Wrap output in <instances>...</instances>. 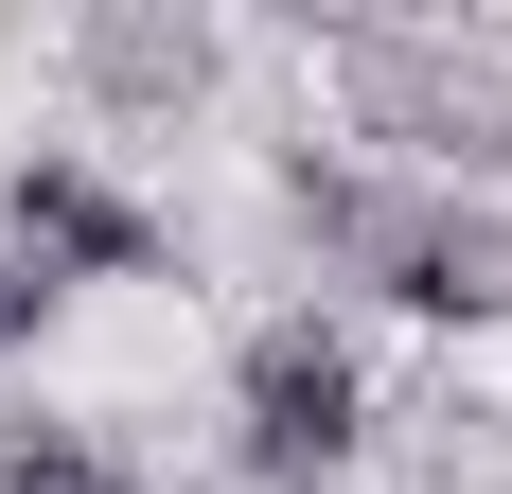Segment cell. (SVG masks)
<instances>
[{"instance_id": "7a4b0ae2", "label": "cell", "mask_w": 512, "mask_h": 494, "mask_svg": "<svg viewBox=\"0 0 512 494\" xmlns=\"http://www.w3.org/2000/svg\"><path fill=\"white\" fill-rule=\"evenodd\" d=\"M18 265H36V283L53 265H106V283H124V265H159V230L106 195L89 159H36V177H18Z\"/></svg>"}, {"instance_id": "5b68a950", "label": "cell", "mask_w": 512, "mask_h": 494, "mask_svg": "<svg viewBox=\"0 0 512 494\" xmlns=\"http://www.w3.org/2000/svg\"><path fill=\"white\" fill-rule=\"evenodd\" d=\"M0 494H106V477L53 442V424H0Z\"/></svg>"}, {"instance_id": "277c9868", "label": "cell", "mask_w": 512, "mask_h": 494, "mask_svg": "<svg viewBox=\"0 0 512 494\" xmlns=\"http://www.w3.org/2000/svg\"><path fill=\"white\" fill-rule=\"evenodd\" d=\"M89 71H106L124 106H159V89L212 71V36H195V18H89Z\"/></svg>"}, {"instance_id": "6da1fadb", "label": "cell", "mask_w": 512, "mask_h": 494, "mask_svg": "<svg viewBox=\"0 0 512 494\" xmlns=\"http://www.w3.org/2000/svg\"><path fill=\"white\" fill-rule=\"evenodd\" d=\"M336 442H354V353L318 336V318H283L248 353V459L265 477H336Z\"/></svg>"}, {"instance_id": "3957f363", "label": "cell", "mask_w": 512, "mask_h": 494, "mask_svg": "<svg viewBox=\"0 0 512 494\" xmlns=\"http://www.w3.org/2000/svg\"><path fill=\"white\" fill-rule=\"evenodd\" d=\"M389 283H407L424 318H495V300H512V230H495V212H407Z\"/></svg>"}, {"instance_id": "8992f818", "label": "cell", "mask_w": 512, "mask_h": 494, "mask_svg": "<svg viewBox=\"0 0 512 494\" xmlns=\"http://www.w3.org/2000/svg\"><path fill=\"white\" fill-rule=\"evenodd\" d=\"M36 300H53V283H36V265H0V353L36 336Z\"/></svg>"}]
</instances>
